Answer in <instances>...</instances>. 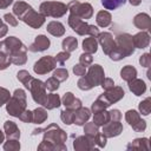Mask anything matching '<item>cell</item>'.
I'll return each mask as SVG.
<instances>
[{
    "label": "cell",
    "mask_w": 151,
    "mask_h": 151,
    "mask_svg": "<svg viewBox=\"0 0 151 151\" xmlns=\"http://www.w3.org/2000/svg\"><path fill=\"white\" fill-rule=\"evenodd\" d=\"M53 77H54L57 80H59V83L65 81V80L68 78V71H67L66 68H63V67L57 68V70H54V72H53Z\"/></svg>",
    "instance_id": "41"
},
{
    "label": "cell",
    "mask_w": 151,
    "mask_h": 151,
    "mask_svg": "<svg viewBox=\"0 0 151 151\" xmlns=\"http://www.w3.org/2000/svg\"><path fill=\"white\" fill-rule=\"evenodd\" d=\"M61 103L66 109H70V110H77L81 106V100L76 98L72 92H66L61 99Z\"/></svg>",
    "instance_id": "22"
},
{
    "label": "cell",
    "mask_w": 151,
    "mask_h": 151,
    "mask_svg": "<svg viewBox=\"0 0 151 151\" xmlns=\"http://www.w3.org/2000/svg\"><path fill=\"white\" fill-rule=\"evenodd\" d=\"M29 8H32V6H31V5H28L27 2L18 1V2H15V4H14V6H13V13L18 17V19H20V20H21V18L26 14V12H27Z\"/></svg>",
    "instance_id": "31"
},
{
    "label": "cell",
    "mask_w": 151,
    "mask_h": 151,
    "mask_svg": "<svg viewBox=\"0 0 151 151\" xmlns=\"http://www.w3.org/2000/svg\"><path fill=\"white\" fill-rule=\"evenodd\" d=\"M0 48H1V41H0Z\"/></svg>",
    "instance_id": "59"
},
{
    "label": "cell",
    "mask_w": 151,
    "mask_h": 151,
    "mask_svg": "<svg viewBox=\"0 0 151 151\" xmlns=\"http://www.w3.org/2000/svg\"><path fill=\"white\" fill-rule=\"evenodd\" d=\"M67 9L71 14L79 17L80 19H90L93 15V7L88 2H80L78 0H72L67 5Z\"/></svg>",
    "instance_id": "7"
},
{
    "label": "cell",
    "mask_w": 151,
    "mask_h": 151,
    "mask_svg": "<svg viewBox=\"0 0 151 151\" xmlns=\"http://www.w3.org/2000/svg\"><path fill=\"white\" fill-rule=\"evenodd\" d=\"M130 1V4L132 5V6H138L140 2H142V0H129Z\"/></svg>",
    "instance_id": "57"
},
{
    "label": "cell",
    "mask_w": 151,
    "mask_h": 151,
    "mask_svg": "<svg viewBox=\"0 0 151 151\" xmlns=\"http://www.w3.org/2000/svg\"><path fill=\"white\" fill-rule=\"evenodd\" d=\"M45 18L46 17H44L40 12H35L33 9V7H32V8H29L26 12V14L21 18V20L26 25H28L29 27H32V28H39V27H41L44 25Z\"/></svg>",
    "instance_id": "11"
},
{
    "label": "cell",
    "mask_w": 151,
    "mask_h": 151,
    "mask_svg": "<svg viewBox=\"0 0 151 151\" xmlns=\"http://www.w3.org/2000/svg\"><path fill=\"white\" fill-rule=\"evenodd\" d=\"M67 11V6L60 1H44L39 6V12L44 17L60 18L65 15Z\"/></svg>",
    "instance_id": "5"
},
{
    "label": "cell",
    "mask_w": 151,
    "mask_h": 151,
    "mask_svg": "<svg viewBox=\"0 0 151 151\" xmlns=\"http://www.w3.org/2000/svg\"><path fill=\"white\" fill-rule=\"evenodd\" d=\"M50 45H51L50 39H48L46 35L40 34V35H37V37H35L34 41H33L27 48H28V51L34 52V53H35V52H44V51H46V50L50 47Z\"/></svg>",
    "instance_id": "16"
},
{
    "label": "cell",
    "mask_w": 151,
    "mask_h": 151,
    "mask_svg": "<svg viewBox=\"0 0 151 151\" xmlns=\"http://www.w3.org/2000/svg\"><path fill=\"white\" fill-rule=\"evenodd\" d=\"M127 150H149V139L147 138H136L126 146Z\"/></svg>",
    "instance_id": "25"
},
{
    "label": "cell",
    "mask_w": 151,
    "mask_h": 151,
    "mask_svg": "<svg viewBox=\"0 0 151 151\" xmlns=\"http://www.w3.org/2000/svg\"><path fill=\"white\" fill-rule=\"evenodd\" d=\"M134 48H145L150 44V34L146 31H140L132 37Z\"/></svg>",
    "instance_id": "19"
},
{
    "label": "cell",
    "mask_w": 151,
    "mask_h": 151,
    "mask_svg": "<svg viewBox=\"0 0 151 151\" xmlns=\"http://www.w3.org/2000/svg\"><path fill=\"white\" fill-rule=\"evenodd\" d=\"M100 32H99V28L97 27V26H94V25H90L88 26V34L87 35H90V37H96L97 38V35L99 34Z\"/></svg>",
    "instance_id": "54"
},
{
    "label": "cell",
    "mask_w": 151,
    "mask_h": 151,
    "mask_svg": "<svg viewBox=\"0 0 151 151\" xmlns=\"http://www.w3.org/2000/svg\"><path fill=\"white\" fill-rule=\"evenodd\" d=\"M138 109H139V111H140L142 114L149 116L150 112H151V98L147 97V98H145L144 100H142V101L139 103V105H138Z\"/></svg>",
    "instance_id": "39"
},
{
    "label": "cell",
    "mask_w": 151,
    "mask_h": 151,
    "mask_svg": "<svg viewBox=\"0 0 151 151\" xmlns=\"http://www.w3.org/2000/svg\"><path fill=\"white\" fill-rule=\"evenodd\" d=\"M57 66V61L51 55H45L42 58H40L38 61H35V64L33 65V71L37 74H46L51 71H53Z\"/></svg>",
    "instance_id": "9"
},
{
    "label": "cell",
    "mask_w": 151,
    "mask_h": 151,
    "mask_svg": "<svg viewBox=\"0 0 151 151\" xmlns=\"http://www.w3.org/2000/svg\"><path fill=\"white\" fill-rule=\"evenodd\" d=\"M11 64H12V63H11L9 55L6 54L5 52L0 51V71H1V70H6Z\"/></svg>",
    "instance_id": "45"
},
{
    "label": "cell",
    "mask_w": 151,
    "mask_h": 151,
    "mask_svg": "<svg viewBox=\"0 0 151 151\" xmlns=\"http://www.w3.org/2000/svg\"><path fill=\"white\" fill-rule=\"evenodd\" d=\"M125 119L129 123V125L136 131V132H143L146 129V122L142 119L140 114L136 110H129L125 113Z\"/></svg>",
    "instance_id": "10"
},
{
    "label": "cell",
    "mask_w": 151,
    "mask_h": 151,
    "mask_svg": "<svg viewBox=\"0 0 151 151\" xmlns=\"http://www.w3.org/2000/svg\"><path fill=\"white\" fill-rule=\"evenodd\" d=\"M12 2H13V0H0V9L7 8Z\"/></svg>",
    "instance_id": "56"
},
{
    "label": "cell",
    "mask_w": 151,
    "mask_h": 151,
    "mask_svg": "<svg viewBox=\"0 0 151 151\" xmlns=\"http://www.w3.org/2000/svg\"><path fill=\"white\" fill-rule=\"evenodd\" d=\"M139 63L143 67H150L151 65V57L149 53H144L143 55H140L139 58Z\"/></svg>",
    "instance_id": "49"
},
{
    "label": "cell",
    "mask_w": 151,
    "mask_h": 151,
    "mask_svg": "<svg viewBox=\"0 0 151 151\" xmlns=\"http://www.w3.org/2000/svg\"><path fill=\"white\" fill-rule=\"evenodd\" d=\"M70 52H66V51H63V52H59L57 55H55V61L57 63H59L60 65H64L65 64V61L66 60H68L70 59Z\"/></svg>",
    "instance_id": "48"
},
{
    "label": "cell",
    "mask_w": 151,
    "mask_h": 151,
    "mask_svg": "<svg viewBox=\"0 0 151 151\" xmlns=\"http://www.w3.org/2000/svg\"><path fill=\"white\" fill-rule=\"evenodd\" d=\"M90 117H91V110L87 109V107L80 106L79 109H77L74 111V120H73V123L77 124L78 126H81L90 119Z\"/></svg>",
    "instance_id": "20"
},
{
    "label": "cell",
    "mask_w": 151,
    "mask_h": 151,
    "mask_svg": "<svg viewBox=\"0 0 151 151\" xmlns=\"http://www.w3.org/2000/svg\"><path fill=\"white\" fill-rule=\"evenodd\" d=\"M4 140H5V133H4V132L0 130V144H1Z\"/></svg>",
    "instance_id": "58"
},
{
    "label": "cell",
    "mask_w": 151,
    "mask_h": 151,
    "mask_svg": "<svg viewBox=\"0 0 151 151\" xmlns=\"http://www.w3.org/2000/svg\"><path fill=\"white\" fill-rule=\"evenodd\" d=\"M22 123H32L33 122V112L29 110H25L19 117H18Z\"/></svg>",
    "instance_id": "47"
},
{
    "label": "cell",
    "mask_w": 151,
    "mask_h": 151,
    "mask_svg": "<svg viewBox=\"0 0 151 151\" xmlns=\"http://www.w3.org/2000/svg\"><path fill=\"white\" fill-rule=\"evenodd\" d=\"M5 136L7 139H19L20 138V130L17 124L12 120H6L4 124Z\"/></svg>",
    "instance_id": "21"
},
{
    "label": "cell",
    "mask_w": 151,
    "mask_h": 151,
    "mask_svg": "<svg viewBox=\"0 0 151 151\" xmlns=\"http://www.w3.org/2000/svg\"><path fill=\"white\" fill-rule=\"evenodd\" d=\"M84 132H85V136L90 137V138H94L98 133H99V130H98V126L92 122V123H85L84 124Z\"/></svg>",
    "instance_id": "37"
},
{
    "label": "cell",
    "mask_w": 151,
    "mask_h": 151,
    "mask_svg": "<svg viewBox=\"0 0 151 151\" xmlns=\"http://www.w3.org/2000/svg\"><path fill=\"white\" fill-rule=\"evenodd\" d=\"M133 25L142 31H149L151 28V18L146 13H139L133 18Z\"/></svg>",
    "instance_id": "18"
},
{
    "label": "cell",
    "mask_w": 151,
    "mask_h": 151,
    "mask_svg": "<svg viewBox=\"0 0 151 151\" xmlns=\"http://www.w3.org/2000/svg\"><path fill=\"white\" fill-rule=\"evenodd\" d=\"M83 50H84V52L90 53V54L96 53L97 50H98L97 38L96 37H90V35H88V38H85L84 41H83Z\"/></svg>",
    "instance_id": "27"
},
{
    "label": "cell",
    "mask_w": 151,
    "mask_h": 151,
    "mask_svg": "<svg viewBox=\"0 0 151 151\" xmlns=\"http://www.w3.org/2000/svg\"><path fill=\"white\" fill-rule=\"evenodd\" d=\"M25 87L28 88V91L32 94L33 100L37 104H40V105L44 104L45 98L47 96V93H46V86H45V83L44 81H41L39 79H35V78H32Z\"/></svg>",
    "instance_id": "6"
},
{
    "label": "cell",
    "mask_w": 151,
    "mask_h": 151,
    "mask_svg": "<svg viewBox=\"0 0 151 151\" xmlns=\"http://www.w3.org/2000/svg\"><path fill=\"white\" fill-rule=\"evenodd\" d=\"M61 46H63V50L66 51V52H72L74 51L77 47H78V40L74 38V37H67L63 40L61 42Z\"/></svg>",
    "instance_id": "34"
},
{
    "label": "cell",
    "mask_w": 151,
    "mask_h": 151,
    "mask_svg": "<svg viewBox=\"0 0 151 151\" xmlns=\"http://www.w3.org/2000/svg\"><path fill=\"white\" fill-rule=\"evenodd\" d=\"M74 138L73 140V149L77 151H84V150H96L98 149L94 144L93 138H90L87 136H78L76 137L74 134L72 136Z\"/></svg>",
    "instance_id": "14"
},
{
    "label": "cell",
    "mask_w": 151,
    "mask_h": 151,
    "mask_svg": "<svg viewBox=\"0 0 151 151\" xmlns=\"http://www.w3.org/2000/svg\"><path fill=\"white\" fill-rule=\"evenodd\" d=\"M5 151H18L20 150V143L19 139H7V142L4 144Z\"/></svg>",
    "instance_id": "40"
},
{
    "label": "cell",
    "mask_w": 151,
    "mask_h": 151,
    "mask_svg": "<svg viewBox=\"0 0 151 151\" xmlns=\"http://www.w3.org/2000/svg\"><path fill=\"white\" fill-rule=\"evenodd\" d=\"M123 132V124L119 122H114V120H110L106 124L103 125V134L106 138H113L119 136Z\"/></svg>",
    "instance_id": "15"
},
{
    "label": "cell",
    "mask_w": 151,
    "mask_h": 151,
    "mask_svg": "<svg viewBox=\"0 0 151 151\" xmlns=\"http://www.w3.org/2000/svg\"><path fill=\"white\" fill-rule=\"evenodd\" d=\"M17 78H18V80L19 81H21L25 86L28 84V81L33 78L29 73H28V71H26V70H21V71H19L18 73H17Z\"/></svg>",
    "instance_id": "43"
},
{
    "label": "cell",
    "mask_w": 151,
    "mask_h": 151,
    "mask_svg": "<svg viewBox=\"0 0 151 151\" xmlns=\"http://www.w3.org/2000/svg\"><path fill=\"white\" fill-rule=\"evenodd\" d=\"M104 76H105L104 68L99 64H93V65L91 64L90 68L87 70V72L83 77H80V79L78 80L77 85H78V87L80 90L88 91V90L100 85V83L105 78Z\"/></svg>",
    "instance_id": "2"
},
{
    "label": "cell",
    "mask_w": 151,
    "mask_h": 151,
    "mask_svg": "<svg viewBox=\"0 0 151 151\" xmlns=\"http://www.w3.org/2000/svg\"><path fill=\"white\" fill-rule=\"evenodd\" d=\"M109 114H110V120L120 122V119H122V113H120V111L117 110V109H113V110L109 111Z\"/></svg>",
    "instance_id": "53"
},
{
    "label": "cell",
    "mask_w": 151,
    "mask_h": 151,
    "mask_svg": "<svg viewBox=\"0 0 151 151\" xmlns=\"http://www.w3.org/2000/svg\"><path fill=\"white\" fill-rule=\"evenodd\" d=\"M46 29H47V32L50 34H52L54 37H61L65 33V27L59 21H51V22H48Z\"/></svg>",
    "instance_id": "26"
},
{
    "label": "cell",
    "mask_w": 151,
    "mask_h": 151,
    "mask_svg": "<svg viewBox=\"0 0 151 151\" xmlns=\"http://www.w3.org/2000/svg\"><path fill=\"white\" fill-rule=\"evenodd\" d=\"M0 51L11 55V54H14V53L20 52V51H28V48L21 42L20 39L15 38V37H8L4 41H1Z\"/></svg>",
    "instance_id": "8"
},
{
    "label": "cell",
    "mask_w": 151,
    "mask_h": 151,
    "mask_svg": "<svg viewBox=\"0 0 151 151\" xmlns=\"http://www.w3.org/2000/svg\"><path fill=\"white\" fill-rule=\"evenodd\" d=\"M4 20H5L7 24H9V26L15 27V26L18 25V19H15V17H14L13 14H11V13H6V14L4 15Z\"/></svg>",
    "instance_id": "51"
},
{
    "label": "cell",
    "mask_w": 151,
    "mask_h": 151,
    "mask_svg": "<svg viewBox=\"0 0 151 151\" xmlns=\"http://www.w3.org/2000/svg\"><path fill=\"white\" fill-rule=\"evenodd\" d=\"M120 77H122L123 80H125V81L129 83V81L133 80L134 78H137V70L133 66H131V65H126V66H124L122 68Z\"/></svg>",
    "instance_id": "30"
},
{
    "label": "cell",
    "mask_w": 151,
    "mask_h": 151,
    "mask_svg": "<svg viewBox=\"0 0 151 151\" xmlns=\"http://www.w3.org/2000/svg\"><path fill=\"white\" fill-rule=\"evenodd\" d=\"M7 31H8V26L6 24H4V21L0 19V38L5 37L7 34Z\"/></svg>",
    "instance_id": "55"
},
{
    "label": "cell",
    "mask_w": 151,
    "mask_h": 151,
    "mask_svg": "<svg viewBox=\"0 0 151 151\" xmlns=\"http://www.w3.org/2000/svg\"><path fill=\"white\" fill-rule=\"evenodd\" d=\"M42 132H44V139L42 140L51 143L54 147V151L66 150V145L64 143L67 139V134L57 124H50L47 127L42 129Z\"/></svg>",
    "instance_id": "3"
},
{
    "label": "cell",
    "mask_w": 151,
    "mask_h": 151,
    "mask_svg": "<svg viewBox=\"0 0 151 151\" xmlns=\"http://www.w3.org/2000/svg\"><path fill=\"white\" fill-rule=\"evenodd\" d=\"M33 112V122L34 124H41L47 119V111L45 110V107H37Z\"/></svg>",
    "instance_id": "33"
},
{
    "label": "cell",
    "mask_w": 151,
    "mask_h": 151,
    "mask_svg": "<svg viewBox=\"0 0 151 151\" xmlns=\"http://www.w3.org/2000/svg\"><path fill=\"white\" fill-rule=\"evenodd\" d=\"M124 94H125V92H124L123 87H120V86H113L112 88H110V90H107V91H105L103 93L105 99L111 105L117 103V101H119L122 98H124Z\"/></svg>",
    "instance_id": "17"
},
{
    "label": "cell",
    "mask_w": 151,
    "mask_h": 151,
    "mask_svg": "<svg viewBox=\"0 0 151 151\" xmlns=\"http://www.w3.org/2000/svg\"><path fill=\"white\" fill-rule=\"evenodd\" d=\"M100 86L103 87L104 91H107V90H110V88H112L114 86V81L111 78H104L103 81L100 83Z\"/></svg>",
    "instance_id": "50"
},
{
    "label": "cell",
    "mask_w": 151,
    "mask_h": 151,
    "mask_svg": "<svg viewBox=\"0 0 151 151\" xmlns=\"http://www.w3.org/2000/svg\"><path fill=\"white\" fill-rule=\"evenodd\" d=\"M129 88L134 96H142L146 91V84L144 83V80L134 78L133 80L129 81Z\"/></svg>",
    "instance_id": "23"
},
{
    "label": "cell",
    "mask_w": 151,
    "mask_h": 151,
    "mask_svg": "<svg viewBox=\"0 0 151 151\" xmlns=\"http://www.w3.org/2000/svg\"><path fill=\"white\" fill-rule=\"evenodd\" d=\"M92 61H93V57H92V54H90V53L84 52V53H81L80 57H79V64H81V65L85 66V67L90 66V65L92 64Z\"/></svg>",
    "instance_id": "44"
},
{
    "label": "cell",
    "mask_w": 151,
    "mask_h": 151,
    "mask_svg": "<svg viewBox=\"0 0 151 151\" xmlns=\"http://www.w3.org/2000/svg\"><path fill=\"white\" fill-rule=\"evenodd\" d=\"M73 73L78 77H83L86 73V67L83 66L81 64H77V65L73 66Z\"/></svg>",
    "instance_id": "52"
},
{
    "label": "cell",
    "mask_w": 151,
    "mask_h": 151,
    "mask_svg": "<svg viewBox=\"0 0 151 151\" xmlns=\"http://www.w3.org/2000/svg\"><path fill=\"white\" fill-rule=\"evenodd\" d=\"M74 111L76 110L65 109V110H63L60 112V119L63 120L64 124H66V125L73 124V120H74Z\"/></svg>",
    "instance_id": "36"
},
{
    "label": "cell",
    "mask_w": 151,
    "mask_h": 151,
    "mask_svg": "<svg viewBox=\"0 0 151 151\" xmlns=\"http://www.w3.org/2000/svg\"><path fill=\"white\" fill-rule=\"evenodd\" d=\"M60 104H61L60 97H59L58 94H55V93H50V94L46 96L42 106L46 107L47 110H53V109H55V107H59Z\"/></svg>",
    "instance_id": "24"
},
{
    "label": "cell",
    "mask_w": 151,
    "mask_h": 151,
    "mask_svg": "<svg viewBox=\"0 0 151 151\" xmlns=\"http://www.w3.org/2000/svg\"><path fill=\"white\" fill-rule=\"evenodd\" d=\"M109 106H111V104L105 99V97L103 94H100L91 105V111L93 113L98 112V111H101V110H106Z\"/></svg>",
    "instance_id": "29"
},
{
    "label": "cell",
    "mask_w": 151,
    "mask_h": 151,
    "mask_svg": "<svg viewBox=\"0 0 151 151\" xmlns=\"http://www.w3.org/2000/svg\"><path fill=\"white\" fill-rule=\"evenodd\" d=\"M26 53H27V51H20V52H17L14 54H11L9 55L11 63L14 65H24L27 61V54Z\"/></svg>",
    "instance_id": "35"
},
{
    "label": "cell",
    "mask_w": 151,
    "mask_h": 151,
    "mask_svg": "<svg viewBox=\"0 0 151 151\" xmlns=\"http://www.w3.org/2000/svg\"><path fill=\"white\" fill-rule=\"evenodd\" d=\"M100 1L106 9H117L118 7L123 6L126 2V0H100Z\"/></svg>",
    "instance_id": "38"
},
{
    "label": "cell",
    "mask_w": 151,
    "mask_h": 151,
    "mask_svg": "<svg viewBox=\"0 0 151 151\" xmlns=\"http://www.w3.org/2000/svg\"><path fill=\"white\" fill-rule=\"evenodd\" d=\"M26 106H27V97L25 91L21 88H17L13 96L6 103V111L13 117H19L26 110Z\"/></svg>",
    "instance_id": "4"
},
{
    "label": "cell",
    "mask_w": 151,
    "mask_h": 151,
    "mask_svg": "<svg viewBox=\"0 0 151 151\" xmlns=\"http://www.w3.org/2000/svg\"><path fill=\"white\" fill-rule=\"evenodd\" d=\"M97 41L98 44H100L101 48H103V52L109 55L114 48H116V42H114V38L111 33L109 32H103V33H99L97 35Z\"/></svg>",
    "instance_id": "12"
},
{
    "label": "cell",
    "mask_w": 151,
    "mask_h": 151,
    "mask_svg": "<svg viewBox=\"0 0 151 151\" xmlns=\"http://www.w3.org/2000/svg\"><path fill=\"white\" fill-rule=\"evenodd\" d=\"M96 21L99 27H107L112 21V17H111L110 12H107V11H99L97 13Z\"/></svg>",
    "instance_id": "28"
},
{
    "label": "cell",
    "mask_w": 151,
    "mask_h": 151,
    "mask_svg": "<svg viewBox=\"0 0 151 151\" xmlns=\"http://www.w3.org/2000/svg\"><path fill=\"white\" fill-rule=\"evenodd\" d=\"M67 21H68L70 27H71L77 34H79V35L88 34V26H90V24H87L86 21H84V20L80 19L79 17L73 15V14H70Z\"/></svg>",
    "instance_id": "13"
},
{
    "label": "cell",
    "mask_w": 151,
    "mask_h": 151,
    "mask_svg": "<svg viewBox=\"0 0 151 151\" xmlns=\"http://www.w3.org/2000/svg\"><path fill=\"white\" fill-rule=\"evenodd\" d=\"M107 122H110L109 111L101 110V111H98V112L93 113V123H94L97 126H103V125L106 124Z\"/></svg>",
    "instance_id": "32"
},
{
    "label": "cell",
    "mask_w": 151,
    "mask_h": 151,
    "mask_svg": "<svg viewBox=\"0 0 151 151\" xmlns=\"http://www.w3.org/2000/svg\"><path fill=\"white\" fill-rule=\"evenodd\" d=\"M116 48L109 54L111 60L119 61L134 52V45L132 41V35L129 33H120L114 39Z\"/></svg>",
    "instance_id": "1"
},
{
    "label": "cell",
    "mask_w": 151,
    "mask_h": 151,
    "mask_svg": "<svg viewBox=\"0 0 151 151\" xmlns=\"http://www.w3.org/2000/svg\"><path fill=\"white\" fill-rule=\"evenodd\" d=\"M9 98H11L9 91H8L7 88H5V87H0V107H1L4 104H6Z\"/></svg>",
    "instance_id": "46"
},
{
    "label": "cell",
    "mask_w": 151,
    "mask_h": 151,
    "mask_svg": "<svg viewBox=\"0 0 151 151\" xmlns=\"http://www.w3.org/2000/svg\"><path fill=\"white\" fill-rule=\"evenodd\" d=\"M59 80H57L54 77H51L48 78L46 81H45V86H46V90L51 91V92H54L59 88Z\"/></svg>",
    "instance_id": "42"
}]
</instances>
